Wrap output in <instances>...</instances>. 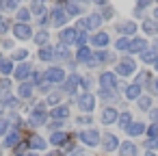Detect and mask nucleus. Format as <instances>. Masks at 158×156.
<instances>
[{
	"label": "nucleus",
	"mask_w": 158,
	"mask_h": 156,
	"mask_svg": "<svg viewBox=\"0 0 158 156\" xmlns=\"http://www.w3.org/2000/svg\"><path fill=\"white\" fill-rule=\"evenodd\" d=\"M65 22H67V13L63 9H54L52 11V24L54 26H63Z\"/></svg>",
	"instance_id": "2eb2a0df"
},
{
	"label": "nucleus",
	"mask_w": 158,
	"mask_h": 156,
	"mask_svg": "<svg viewBox=\"0 0 158 156\" xmlns=\"http://www.w3.org/2000/svg\"><path fill=\"white\" fill-rule=\"evenodd\" d=\"M100 87L102 89H108V91H115L117 89V76L113 72H104L100 76Z\"/></svg>",
	"instance_id": "423d86ee"
},
{
	"label": "nucleus",
	"mask_w": 158,
	"mask_h": 156,
	"mask_svg": "<svg viewBox=\"0 0 158 156\" xmlns=\"http://www.w3.org/2000/svg\"><path fill=\"white\" fill-rule=\"evenodd\" d=\"M149 2H152V0H136V5H139V7H147Z\"/></svg>",
	"instance_id": "603ef678"
},
{
	"label": "nucleus",
	"mask_w": 158,
	"mask_h": 156,
	"mask_svg": "<svg viewBox=\"0 0 158 156\" xmlns=\"http://www.w3.org/2000/svg\"><path fill=\"white\" fill-rule=\"evenodd\" d=\"M35 41H37L39 46H46V41H48V33H46V31H39V33L35 35Z\"/></svg>",
	"instance_id": "c9c22d12"
},
{
	"label": "nucleus",
	"mask_w": 158,
	"mask_h": 156,
	"mask_svg": "<svg viewBox=\"0 0 158 156\" xmlns=\"http://www.w3.org/2000/svg\"><path fill=\"white\" fill-rule=\"evenodd\" d=\"M59 102H61V93L59 91H54V93L48 95V104H59Z\"/></svg>",
	"instance_id": "a19ab883"
},
{
	"label": "nucleus",
	"mask_w": 158,
	"mask_h": 156,
	"mask_svg": "<svg viewBox=\"0 0 158 156\" xmlns=\"http://www.w3.org/2000/svg\"><path fill=\"white\" fill-rule=\"evenodd\" d=\"M126 98H128V100H139V98H141V85H128Z\"/></svg>",
	"instance_id": "412c9836"
},
{
	"label": "nucleus",
	"mask_w": 158,
	"mask_h": 156,
	"mask_svg": "<svg viewBox=\"0 0 158 156\" xmlns=\"http://www.w3.org/2000/svg\"><path fill=\"white\" fill-rule=\"evenodd\" d=\"M145 130H147V128H145V124H141V121H132V124H130V128H128L126 132H128L130 137H139V134H143Z\"/></svg>",
	"instance_id": "6ab92c4d"
},
{
	"label": "nucleus",
	"mask_w": 158,
	"mask_h": 156,
	"mask_svg": "<svg viewBox=\"0 0 158 156\" xmlns=\"http://www.w3.org/2000/svg\"><path fill=\"white\" fill-rule=\"evenodd\" d=\"M80 87V76H76V74H72V76H67L65 78V93H76V89Z\"/></svg>",
	"instance_id": "9b49d317"
},
{
	"label": "nucleus",
	"mask_w": 158,
	"mask_h": 156,
	"mask_svg": "<svg viewBox=\"0 0 158 156\" xmlns=\"http://www.w3.org/2000/svg\"><path fill=\"white\" fill-rule=\"evenodd\" d=\"M119 156H136V145L130 143V141L121 143L119 145Z\"/></svg>",
	"instance_id": "f3484780"
},
{
	"label": "nucleus",
	"mask_w": 158,
	"mask_h": 156,
	"mask_svg": "<svg viewBox=\"0 0 158 156\" xmlns=\"http://www.w3.org/2000/svg\"><path fill=\"white\" fill-rule=\"evenodd\" d=\"M154 67H156V70H158V57H156V61H154Z\"/></svg>",
	"instance_id": "052dcab7"
},
{
	"label": "nucleus",
	"mask_w": 158,
	"mask_h": 156,
	"mask_svg": "<svg viewBox=\"0 0 158 156\" xmlns=\"http://www.w3.org/2000/svg\"><path fill=\"white\" fill-rule=\"evenodd\" d=\"M145 50H147V41H145V39L136 37V39H132V41H130L128 52H145Z\"/></svg>",
	"instance_id": "ddd939ff"
},
{
	"label": "nucleus",
	"mask_w": 158,
	"mask_h": 156,
	"mask_svg": "<svg viewBox=\"0 0 158 156\" xmlns=\"http://www.w3.org/2000/svg\"><path fill=\"white\" fill-rule=\"evenodd\" d=\"M0 7H2V2H0Z\"/></svg>",
	"instance_id": "69168bd1"
},
{
	"label": "nucleus",
	"mask_w": 158,
	"mask_h": 156,
	"mask_svg": "<svg viewBox=\"0 0 158 156\" xmlns=\"http://www.w3.org/2000/svg\"><path fill=\"white\" fill-rule=\"evenodd\" d=\"M143 31H145L147 35H156V33H158V24H156L154 20H145V22H143Z\"/></svg>",
	"instance_id": "c85d7f7f"
},
{
	"label": "nucleus",
	"mask_w": 158,
	"mask_h": 156,
	"mask_svg": "<svg viewBox=\"0 0 158 156\" xmlns=\"http://www.w3.org/2000/svg\"><path fill=\"white\" fill-rule=\"evenodd\" d=\"M117 124H119L123 130H128V128H130V124H132V115H130L128 111H126V113H121V115H119V119H117Z\"/></svg>",
	"instance_id": "cd10ccee"
},
{
	"label": "nucleus",
	"mask_w": 158,
	"mask_h": 156,
	"mask_svg": "<svg viewBox=\"0 0 158 156\" xmlns=\"http://www.w3.org/2000/svg\"><path fill=\"white\" fill-rule=\"evenodd\" d=\"M50 143H52V145H65V143H67V134L61 132V130H56V132H52Z\"/></svg>",
	"instance_id": "4be33fe9"
},
{
	"label": "nucleus",
	"mask_w": 158,
	"mask_h": 156,
	"mask_svg": "<svg viewBox=\"0 0 158 156\" xmlns=\"http://www.w3.org/2000/svg\"><path fill=\"white\" fill-rule=\"evenodd\" d=\"M18 5H20V0H7V2H5L7 9H18Z\"/></svg>",
	"instance_id": "49530a36"
},
{
	"label": "nucleus",
	"mask_w": 158,
	"mask_h": 156,
	"mask_svg": "<svg viewBox=\"0 0 158 156\" xmlns=\"http://www.w3.org/2000/svg\"><path fill=\"white\" fill-rule=\"evenodd\" d=\"M44 78H46L50 85H52V82H65V72H63L61 67H50V70H46Z\"/></svg>",
	"instance_id": "39448f33"
},
{
	"label": "nucleus",
	"mask_w": 158,
	"mask_h": 156,
	"mask_svg": "<svg viewBox=\"0 0 158 156\" xmlns=\"http://www.w3.org/2000/svg\"><path fill=\"white\" fill-rule=\"evenodd\" d=\"M13 35H15L18 39H31L33 31H31L28 24H15V26H13Z\"/></svg>",
	"instance_id": "1a4fd4ad"
},
{
	"label": "nucleus",
	"mask_w": 158,
	"mask_h": 156,
	"mask_svg": "<svg viewBox=\"0 0 158 156\" xmlns=\"http://www.w3.org/2000/svg\"><path fill=\"white\" fill-rule=\"evenodd\" d=\"M39 59H41V61H52V59H54V48L41 46V48H39Z\"/></svg>",
	"instance_id": "b1692460"
},
{
	"label": "nucleus",
	"mask_w": 158,
	"mask_h": 156,
	"mask_svg": "<svg viewBox=\"0 0 158 156\" xmlns=\"http://www.w3.org/2000/svg\"><path fill=\"white\" fill-rule=\"evenodd\" d=\"M76 44L82 48L85 44H87V35H85V31H78V37H76Z\"/></svg>",
	"instance_id": "c03bdc74"
},
{
	"label": "nucleus",
	"mask_w": 158,
	"mask_h": 156,
	"mask_svg": "<svg viewBox=\"0 0 158 156\" xmlns=\"http://www.w3.org/2000/svg\"><path fill=\"white\" fill-rule=\"evenodd\" d=\"M31 13H35V15H44L46 11H44V2L41 0H35V2L31 5Z\"/></svg>",
	"instance_id": "473e14b6"
},
{
	"label": "nucleus",
	"mask_w": 158,
	"mask_h": 156,
	"mask_svg": "<svg viewBox=\"0 0 158 156\" xmlns=\"http://www.w3.org/2000/svg\"><path fill=\"white\" fill-rule=\"evenodd\" d=\"M46 119H48V111H46V106H44V102H41V104H37V106L31 111L28 124H33V126H41V124H46Z\"/></svg>",
	"instance_id": "f03ea898"
},
{
	"label": "nucleus",
	"mask_w": 158,
	"mask_h": 156,
	"mask_svg": "<svg viewBox=\"0 0 158 156\" xmlns=\"http://www.w3.org/2000/svg\"><path fill=\"white\" fill-rule=\"evenodd\" d=\"M149 117H152L154 124H158V111H149Z\"/></svg>",
	"instance_id": "3c124183"
},
{
	"label": "nucleus",
	"mask_w": 158,
	"mask_h": 156,
	"mask_svg": "<svg viewBox=\"0 0 158 156\" xmlns=\"http://www.w3.org/2000/svg\"><path fill=\"white\" fill-rule=\"evenodd\" d=\"M117 147H119L117 137H115V134H106V137H104V150H106V152H113V150H117Z\"/></svg>",
	"instance_id": "aec40b11"
},
{
	"label": "nucleus",
	"mask_w": 158,
	"mask_h": 156,
	"mask_svg": "<svg viewBox=\"0 0 158 156\" xmlns=\"http://www.w3.org/2000/svg\"><path fill=\"white\" fill-rule=\"evenodd\" d=\"M91 2H95V5H106L108 0H91Z\"/></svg>",
	"instance_id": "6e6d98bb"
},
{
	"label": "nucleus",
	"mask_w": 158,
	"mask_h": 156,
	"mask_svg": "<svg viewBox=\"0 0 158 156\" xmlns=\"http://www.w3.org/2000/svg\"><path fill=\"white\" fill-rule=\"evenodd\" d=\"M20 130H11V132H7V137H5V147H15L18 143H20Z\"/></svg>",
	"instance_id": "4468645a"
},
{
	"label": "nucleus",
	"mask_w": 158,
	"mask_h": 156,
	"mask_svg": "<svg viewBox=\"0 0 158 156\" xmlns=\"http://www.w3.org/2000/svg\"><path fill=\"white\" fill-rule=\"evenodd\" d=\"M117 119H119V115H117L115 108H104V111H102V121H104L106 126H108V124H115Z\"/></svg>",
	"instance_id": "dca6fc26"
},
{
	"label": "nucleus",
	"mask_w": 158,
	"mask_h": 156,
	"mask_svg": "<svg viewBox=\"0 0 158 156\" xmlns=\"http://www.w3.org/2000/svg\"><path fill=\"white\" fill-rule=\"evenodd\" d=\"M13 70V59H0V74H11Z\"/></svg>",
	"instance_id": "bb28decb"
},
{
	"label": "nucleus",
	"mask_w": 158,
	"mask_h": 156,
	"mask_svg": "<svg viewBox=\"0 0 158 156\" xmlns=\"http://www.w3.org/2000/svg\"><path fill=\"white\" fill-rule=\"evenodd\" d=\"M22 156H37L35 152H28V154H22Z\"/></svg>",
	"instance_id": "13d9d810"
},
{
	"label": "nucleus",
	"mask_w": 158,
	"mask_h": 156,
	"mask_svg": "<svg viewBox=\"0 0 158 156\" xmlns=\"http://www.w3.org/2000/svg\"><path fill=\"white\" fill-rule=\"evenodd\" d=\"M7 31H9V20H7L5 15H0V35L7 33Z\"/></svg>",
	"instance_id": "58836bf2"
},
{
	"label": "nucleus",
	"mask_w": 158,
	"mask_h": 156,
	"mask_svg": "<svg viewBox=\"0 0 158 156\" xmlns=\"http://www.w3.org/2000/svg\"><path fill=\"white\" fill-rule=\"evenodd\" d=\"M147 80H149V74H147V72H143V74H139L136 85H143V82H147Z\"/></svg>",
	"instance_id": "a18cd8bd"
},
{
	"label": "nucleus",
	"mask_w": 158,
	"mask_h": 156,
	"mask_svg": "<svg viewBox=\"0 0 158 156\" xmlns=\"http://www.w3.org/2000/svg\"><path fill=\"white\" fill-rule=\"evenodd\" d=\"M136 102H139V108L141 111H152V98L149 95H141Z\"/></svg>",
	"instance_id": "7c9ffc66"
},
{
	"label": "nucleus",
	"mask_w": 158,
	"mask_h": 156,
	"mask_svg": "<svg viewBox=\"0 0 158 156\" xmlns=\"http://www.w3.org/2000/svg\"><path fill=\"white\" fill-rule=\"evenodd\" d=\"M78 139H80L85 145L95 147V145L100 143V132H98V130H82V132L78 134Z\"/></svg>",
	"instance_id": "20e7f679"
},
{
	"label": "nucleus",
	"mask_w": 158,
	"mask_h": 156,
	"mask_svg": "<svg viewBox=\"0 0 158 156\" xmlns=\"http://www.w3.org/2000/svg\"><path fill=\"white\" fill-rule=\"evenodd\" d=\"M102 20L104 18L100 13H91V15H87V18H82L78 22V31H93V28H98L102 24Z\"/></svg>",
	"instance_id": "f257e3e1"
},
{
	"label": "nucleus",
	"mask_w": 158,
	"mask_h": 156,
	"mask_svg": "<svg viewBox=\"0 0 158 156\" xmlns=\"http://www.w3.org/2000/svg\"><path fill=\"white\" fill-rule=\"evenodd\" d=\"M41 2H44V0H41Z\"/></svg>",
	"instance_id": "338daca9"
},
{
	"label": "nucleus",
	"mask_w": 158,
	"mask_h": 156,
	"mask_svg": "<svg viewBox=\"0 0 158 156\" xmlns=\"http://www.w3.org/2000/svg\"><path fill=\"white\" fill-rule=\"evenodd\" d=\"M82 9H80V5L78 2H74V0H67V2H65V13L67 15H78Z\"/></svg>",
	"instance_id": "393cba45"
},
{
	"label": "nucleus",
	"mask_w": 158,
	"mask_h": 156,
	"mask_svg": "<svg viewBox=\"0 0 158 156\" xmlns=\"http://www.w3.org/2000/svg\"><path fill=\"white\" fill-rule=\"evenodd\" d=\"M91 41H93V46L104 48V46H108V35H106V33H98V35L91 37Z\"/></svg>",
	"instance_id": "5701e85b"
},
{
	"label": "nucleus",
	"mask_w": 158,
	"mask_h": 156,
	"mask_svg": "<svg viewBox=\"0 0 158 156\" xmlns=\"http://www.w3.org/2000/svg\"><path fill=\"white\" fill-rule=\"evenodd\" d=\"M31 76H33V87H41V82H44V76H41V74H37V72H33Z\"/></svg>",
	"instance_id": "ea45409f"
},
{
	"label": "nucleus",
	"mask_w": 158,
	"mask_h": 156,
	"mask_svg": "<svg viewBox=\"0 0 158 156\" xmlns=\"http://www.w3.org/2000/svg\"><path fill=\"white\" fill-rule=\"evenodd\" d=\"M9 87H11V82H9L7 78H2V80H0V91H9Z\"/></svg>",
	"instance_id": "de8ad7c7"
},
{
	"label": "nucleus",
	"mask_w": 158,
	"mask_h": 156,
	"mask_svg": "<svg viewBox=\"0 0 158 156\" xmlns=\"http://www.w3.org/2000/svg\"><path fill=\"white\" fill-rule=\"evenodd\" d=\"M7 130H9V119L0 117V134H7Z\"/></svg>",
	"instance_id": "37998d69"
},
{
	"label": "nucleus",
	"mask_w": 158,
	"mask_h": 156,
	"mask_svg": "<svg viewBox=\"0 0 158 156\" xmlns=\"http://www.w3.org/2000/svg\"><path fill=\"white\" fill-rule=\"evenodd\" d=\"M2 111H5V104H2V102H0V115H2Z\"/></svg>",
	"instance_id": "bf43d9fd"
},
{
	"label": "nucleus",
	"mask_w": 158,
	"mask_h": 156,
	"mask_svg": "<svg viewBox=\"0 0 158 156\" xmlns=\"http://www.w3.org/2000/svg\"><path fill=\"white\" fill-rule=\"evenodd\" d=\"M76 121H78V124H80V126H87V124H91V117H87V115H85V117H82V115H80V117H78V119H76Z\"/></svg>",
	"instance_id": "09e8293b"
},
{
	"label": "nucleus",
	"mask_w": 158,
	"mask_h": 156,
	"mask_svg": "<svg viewBox=\"0 0 158 156\" xmlns=\"http://www.w3.org/2000/svg\"><path fill=\"white\" fill-rule=\"evenodd\" d=\"M76 37H78V31H76V28H65V31H61V44H63V46L76 44Z\"/></svg>",
	"instance_id": "9d476101"
},
{
	"label": "nucleus",
	"mask_w": 158,
	"mask_h": 156,
	"mask_svg": "<svg viewBox=\"0 0 158 156\" xmlns=\"http://www.w3.org/2000/svg\"><path fill=\"white\" fill-rule=\"evenodd\" d=\"M152 89H154V91H156V93H158V78H156V80H154V82H152Z\"/></svg>",
	"instance_id": "5fc2aeb1"
},
{
	"label": "nucleus",
	"mask_w": 158,
	"mask_h": 156,
	"mask_svg": "<svg viewBox=\"0 0 158 156\" xmlns=\"http://www.w3.org/2000/svg\"><path fill=\"white\" fill-rule=\"evenodd\" d=\"M149 150H154V147H158V139H147V143H145Z\"/></svg>",
	"instance_id": "8fccbe9b"
},
{
	"label": "nucleus",
	"mask_w": 158,
	"mask_h": 156,
	"mask_svg": "<svg viewBox=\"0 0 158 156\" xmlns=\"http://www.w3.org/2000/svg\"><path fill=\"white\" fill-rule=\"evenodd\" d=\"M39 22H41V24H48V22H50V20H48V13H44V15H41V20H39Z\"/></svg>",
	"instance_id": "864d4df0"
},
{
	"label": "nucleus",
	"mask_w": 158,
	"mask_h": 156,
	"mask_svg": "<svg viewBox=\"0 0 158 156\" xmlns=\"http://www.w3.org/2000/svg\"><path fill=\"white\" fill-rule=\"evenodd\" d=\"M72 156H89V154H85V152H74Z\"/></svg>",
	"instance_id": "4d7b16f0"
},
{
	"label": "nucleus",
	"mask_w": 158,
	"mask_h": 156,
	"mask_svg": "<svg viewBox=\"0 0 158 156\" xmlns=\"http://www.w3.org/2000/svg\"><path fill=\"white\" fill-rule=\"evenodd\" d=\"M26 143H28V147H31V150H46V145H48V143H46L39 134L28 137V139H26Z\"/></svg>",
	"instance_id": "f8f14e48"
},
{
	"label": "nucleus",
	"mask_w": 158,
	"mask_h": 156,
	"mask_svg": "<svg viewBox=\"0 0 158 156\" xmlns=\"http://www.w3.org/2000/svg\"><path fill=\"white\" fill-rule=\"evenodd\" d=\"M54 59H65V61H67V59H69L67 46H63V44H61V46H56V48H54Z\"/></svg>",
	"instance_id": "c756f323"
},
{
	"label": "nucleus",
	"mask_w": 158,
	"mask_h": 156,
	"mask_svg": "<svg viewBox=\"0 0 158 156\" xmlns=\"http://www.w3.org/2000/svg\"><path fill=\"white\" fill-rule=\"evenodd\" d=\"M141 59H143V63H154L156 61V52L154 50H145V52H141Z\"/></svg>",
	"instance_id": "72a5a7b5"
},
{
	"label": "nucleus",
	"mask_w": 158,
	"mask_h": 156,
	"mask_svg": "<svg viewBox=\"0 0 158 156\" xmlns=\"http://www.w3.org/2000/svg\"><path fill=\"white\" fill-rule=\"evenodd\" d=\"M56 2H67V0H56Z\"/></svg>",
	"instance_id": "0e129e2a"
},
{
	"label": "nucleus",
	"mask_w": 158,
	"mask_h": 156,
	"mask_svg": "<svg viewBox=\"0 0 158 156\" xmlns=\"http://www.w3.org/2000/svg\"><path fill=\"white\" fill-rule=\"evenodd\" d=\"M134 61L132 59H123V61H119L117 63V74L119 76H130V74H134Z\"/></svg>",
	"instance_id": "0eeeda50"
},
{
	"label": "nucleus",
	"mask_w": 158,
	"mask_h": 156,
	"mask_svg": "<svg viewBox=\"0 0 158 156\" xmlns=\"http://www.w3.org/2000/svg\"><path fill=\"white\" fill-rule=\"evenodd\" d=\"M76 104H78V108H80V111L91 113V111H93V106H95V95H91V93H82V95H78Z\"/></svg>",
	"instance_id": "7ed1b4c3"
},
{
	"label": "nucleus",
	"mask_w": 158,
	"mask_h": 156,
	"mask_svg": "<svg viewBox=\"0 0 158 156\" xmlns=\"http://www.w3.org/2000/svg\"><path fill=\"white\" fill-rule=\"evenodd\" d=\"M145 156H156V154H154V152H147V154H145Z\"/></svg>",
	"instance_id": "680f3d73"
},
{
	"label": "nucleus",
	"mask_w": 158,
	"mask_h": 156,
	"mask_svg": "<svg viewBox=\"0 0 158 156\" xmlns=\"http://www.w3.org/2000/svg\"><path fill=\"white\" fill-rule=\"evenodd\" d=\"M18 93H20V98H31L33 95V82H22L18 87Z\"/></svg>",
	"instance_id": "a878e982"
},
{
	"label": "nucleus",
	"mask_w": 158,
	"mask_h": 156,
	"mask_svg": "<svg viewBox=\"0 0 158 156\" xmlns=\"http://www.w3.org/2000/svg\"><path fill=\"white\" fill-rule=\"evenodd\" d=\"M154 18H156V20H158V9H156V13H154Z\"/></svg>",
	"instance_id": "e2e57ef3"
},
{
	"label": "nucleus",
	"mask_w": 158,
	"mask_h": 156,
	"mask_svg": "<svg viewBox=\"0 0 158 156\" xmlns=\"http://www.w3.org/2000/svg\"><path fill=\"white\" fill-rule=\"evenodd\" d=\"M13 74H15V78H18V80L26 82V78H28V76L33 74V67H31L28 63H20V65L15 67V72H13Z\"/></svg>",
	"instance_id": "6e6552de"
},
{
	"label": "nucleus",
	"mask_w": 158,
	"mask_h": 156,
	"mask_svg": "<svg viewBox=\"0 0 158 156\" xmlns=\"http://www.w3.org/2000/svg\"><path fill=\"white\" fill-rule=\"evenodd\" d=\"M115 46H117V50H121V52H123V50H128V48H130V41H128L126 37H121V39L115 44Z\"/></svg>",
	"instance_id": "e433bc0d"
},
{
	"label": "nucleus",
	"mask_w": 158,
	"mask_h": 156,
	"mask_svg": "<svg viewBox=\"0 0 158 156\" xmlns=\"http://www.w3.org/2000/svg\"><path fill=\"white\" fill-rule=\"evenodd\" d=\"M28 18H31V9H20V11H18V20H20V24H26Z\"/></svg>",
	"instance_id": "f704fd0d"
},
{
	"label": "nucleus",
	"mask_w": 158,
	"mask_h": 156,
	"mask_svg": "<svg viewBox=\"0 0 158 156\" xmlns=\"http://www.w3.org/2000/svg\"><path fill=\"white\" fill-rule=\"evenodd\" d=\"M147 134H149V139H158V124H152L147 128Z\"/></svg>",
	"instance_id": "79ce46f5"
},
{
	"label": "nucleus",
	"mask_w": 158,
	"mask_h": 156,
	"mask_svg": "<svg viewBox=\"0 0 158 156\" xmlns=\"http://www.w3.org/2000/svg\"><path fill=\"white\" fill-rule=\"evenodd\" d=\"M50 115H52V119H59L61 121V119H67L69 117V108L67 106H54Z\"/></svg>",
	"instance_id": "a211bd4d"
},
{
	"label": "nucleus",
	"mask_w": 158,
	"mask_h": 156,
	"mask_svg": "<svg viewBox=\"0 0 158 156\" xmlns=\"http://www.w3.org/2000/svg\"><path fill=\"white\" fill-rule=\"evenodd\" d=\"M119 31H121L123 35H132V33L136 31V24H134V22H123V24L119 26Z\"/></svg>",
	"instance_id": "2f4dec72"
},
{
	"label": "nucleus",
	"mask_w": 158,
	"mask_h": 156,
	"mask_svg": "<svg viewBox=\"0 0 158 156\" xmlns=\"http://www.w3.org/2000/svg\"><path fill=\"white\" fill-rule=\"evenodd\" d=\"M26 54H28L26 50H15V52H13V59L20 61V63H24V61H26Z\"/></svg>",
	"instance_id": "4c0bfd02"
}]
</instances>
